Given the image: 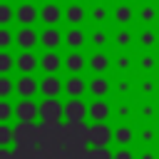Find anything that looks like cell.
<instances>
[{
	"mask_svg": "<svg viewBox=\"0 0 159 159\" xmlns=\"http://www.w3.org/2000/svg\"><path fill=\"white\" fill-rule=\"evenodd\" d=\"M40 2H62V0H40Z\"/></svg>",
	"mask_w": 159,
	"mask_h": 159,
	"instance_id": "cell-50",
	"label": "cell"
},
{
	"mask_svg": "<svg viewBox=\"0 0 159 159\" xmlns=\"http://www.w3.org/2000/svg\"><path fill=\"white\" fill-rule=\"evenodd\" d=\"M134 147V124H112V149Z\"/></svg>",
	"mask_w": 159,
	"mask_h": 159,
	"instance_id": "cell-33",
	"label": "cell"
},
{
	"mask_svg": "<svg viewBox=\"0 0 159 159\" xmlns=\"http://www.w3.org/2000/svg\"><path fill=\"white\" fill-rule=\"evenodd\" d=\"M15 75H37V50H12Z\"/></svg>",
	"mask_w": 159,
	"mask_h": 159,
	"instance_id": "cell-22",
	"label": "cell"
},
{
	"mask_svg": "<svg viewBox=\"0 0 159 159\" xmlns=\"http://www.w3.org/2000/svg\"><path fill=\"white\" fill-rule=\"evenodd\" d=\"M0 147H12V124L0 122Z\"/></svg>",
	"mask_w": 159,
	"mask_h": 159,
	"instance_id": "cell-43",
	"label": "cell"
},
{
	"mask_svg": "<svg viewBox=\"0 0 159 159\" xmlns=\"http://www.w3.org/2000/svg\"><path fill=\"white\" fill-rule=\"evenodd\" d=\"M37 119L62 122V97H42V99H37Z\"/></svg>",
	"mask_w": 159,
	"mask_h": 159,
	"instance_id": "cell-19",
	"label": "cell"
},
{
	"mask_svg": "<svg viewBox=\"0 0 159 159\" xmlns=\"http://www.w3.org/2000/svg\"><path fill=\"white\" fill-rule=\"evenodd\" d=\"M109 99H134V75H112Z\"/></svg>",
	"mask_w": 159,
	"mask_h": 159,
	"instance_id": "cell-23",
	"label": "cell"
},
{
	"mask_svg": "<svg viewBox=\"0 0 159 159\" xmlns=\"http://www.w3.org/2000/svg\"><path fill=\"white\" fill-rule=\"evenodd\" d=\"M134 159H159V147H134Z\"/></svg>",
	"mask_w": 159,
	"mask_h": 159,
	"instance_id": "cell-42",
	"label": "cell"
},
{
	"mask_svg": "<svg viewBox=\"0 0 159 159\" xmlns=\"http://www.w3.org/2000/svg\"><path fill=\"white\" fill-rule=\"evenodd\" d=\"M112 2H134V0H112Z\"/></svg>",
	"mask_w": 159,
	"mask_h": 159,
	"instance_id": "cell-49",
	"label": "cell"
},
{
	"mask_svg": "<svg viewBox=\"0 0 159 159\" xmlns=\"http://www.w3.org/2000/svg\"><path fill=\"white\" fill-rule=\"evenodd\" d=\"M0 2H15V0H0Z\"/></svg>",
	"mask_w": 159,
	"mask_h": 159,
	"instance_id": "cell-52",
	"label": "cell"
},
{
	"mask_svg": "<svg viewBox=\"0 0 159 159\" xmlns=\"http://www.w3.org/2000/svg\"><path fill=\"white\" fill-rule=\"evenodd\" d=\"M15 99H37V75H15Z\"/></svg>",
	"mask_w": 159,
	"mask_h": 159,
	"instance_id": "cell-26",
	"label": "cell"
},
{
	"mask_svg": "<svg viewBox=\"0 0 159 159\" xmlns=\"http://www.w3.org/2000/svg\"><path fill=\"white\" fill-rule=\"evenodd\" d=\"M112 159H134V147H119V149H112Z\"/></svg>",
	"mask_w": 159,
	"mask_h": 159,
	"instance_id": "cell-44",
	"label": "cell"
},
{
	"mask_svg": "<svg viewBox=\"0 0 159 159\" xmlns=\"http://www.w3.org/2000/svg\"><path fill=\"white\" fill-rule=\"evenodd\" d=\"M37 50H62V27H40Z\"/></svg>",
	"mask_w": 159,
	"mask_h": 159,
	"instance_id": "cell-29",
	"label": "cell"
},
{
	"mask_svg": "<svg viewBox=\"0 0 159 159\" xmlns=\"http://www.w3.org/2000/svg\"><path fill=\"white\" fill-rule=\"evenodd\" d=\"M37 27H62V2H37Z\"/></svg>",
	"mask_w": 159,
	"mask_h": 159,
	"instance_id": "cell-1",
	"label": "cell"
},
{
	"mask_svg": "<svg viewBox=\"0 0 159 159\" xmlns=\"http://www.w3.org/2000/svg\"><path fill=\"white\" fill-rule=\"evenodd\" d=\"M62 122H87V97H62Z\"/></svg>",
	"mask_w": 159,
	"mask_h": 159,
	"instance_id": "cell-12",
	"label": "cell"
},
{
	"mask_svg": "<svg viewBox=\"0 0 159 159\" xmlns=\"http://www.w3.org/2000/svg\"><path fill=\"white\" fill-rule=\"evenodd\" d=\"M84 2H112V0H84Z\"/></svg>",
	"mask_w": 159,
	"mask_h": 159,
	"instance_id": "cell-46",
	"label": "cell"
},
{
	"mask_svg": "<svg viewBox=\"0 0 159 159\" xmlns=\"http://www.w3.org/2000/svg\"><path fill=\"white\" fill-rule=\"evenodd\" d=\"M112 75H134V50L112 52Z\"/></svg>",
	"mask_w": 159,
	"mask_h": 159,
	"instance_id": "cell-32",
	"label": "cell"
},
{
	"mask_svg": "<svg viewBox=\"0 0 159 159\" xmlns=\"http://www.w3.org/2000/svg\"><path fill=\"white\" fill-rule=\"evenodd\" d=\"M0 122H5V124L15 122V117H12V99H0Z\"/></svg>",
	"mask_w": 159,
	"mask_h": 159,
	"instance_id": "cell-41",
	"label": "cell"
},
{
	"mask_svg": "<svg viewBox=\"0 0 159 159\" xmlns=\"http://www.w3.org/2000/svg\"><path fill=\"white\" fill-rule=\"evenodd\" d=\"M40 75H62V50H37Z\"/></svg>",
	"mask_w": 159,
	"mask_h": 159,
	"instance_id": "cell-7",
	"label": "cell"
},
{
	"mask_svg": "<svg viewBox=\"0 0 159 159\" xmlns=\"http://www.w3.org/2000/svg\"><path fill=\"white\" fill-rule=\"evenodd\" d=\"M159 122V99H134V124Z\"/></svg>",
	"mask_w": 159,
	"mask_h": 159,
	"instance_id": "cell-14",
	"label": "cell"
},
{
	"mask_svg": "<svg viewBox=\"0 0 159 159\" xmlns=\"http://www.w3.org/2000/svg\"><path fill=\"white\" fill-rule=\"evenodd\" d=\"M62 97H87V75H62Z\"/></svg>",
	"mask_w": 159,
	"mask_h": 159,
	"instance_id": "cell-18",
	"label": "cell"
},
{
	"mask_svg": "<svg viewBox=\"0 0 159 159\" xmlns=\"http://www.w3.org/2000/svg\"><path fill=\"white\" fill-rule=\"evenodd\" d=\"M87 2H62V27H84Z\"/></svg>",
	"mask_w": 159,
	"mask_h": 159,
	"instance_id": "cell-9",
	"label": "cell"
},
{
	"mask_svg": "<svg viewBox=\"0 0 159 159\" xmlns=\"http://www.w3.org/2000/svg\"><path fill=\"white\" fill-rule=\"evenodd\" d=\"M134 147H159V122L134 124Z\"/></svg>",
	"mask_w": 159,
	"mask_h": 159,
	"instance_id": "cell-15",
	"label": "cell"
},
{
	"mask_svg": "<svg viewBox=\"0 0 159 159\" xmlns=\"http://www.w3.org/2000/svg\"><path fill=\"white\" fill-rule=\"evenodd\" d=\"M112 75H87V99H109Z\"/></svg>",
	"mask_w": 159,
	"mask_h": 159,
	"instance_id": "cell-8",
	"label": "cell"
},
{
	"mask_svg": "<svg viewBox=\"0 0 159 159\" xmlns=\"http://www.w3.org/2000/svg\"><path fill=\"white\" fill-rule=\"evenodd\" d=\"M40 27H15V50H37Z\"/></svg>",
	"mask_w": 159,
	"mask_h": 159,
	"instance_id": "cell-34",
	"label": "cell"
},
{
	"mask_svg": "<svg viewBox=\"0 0 159 159\" xmlns=\"http://www.w3.org/2000/svg\"><path fill=\"white\" fill-rule=\"evenodd\" d=\"M109 12H112V27H134L137 25L134 2H109Z\"/></svg>",
	"mask_w": 159,
	"mask_h": 159,
	"instance_id": "cell-10",
	"label": "cell"
},
{
	"mask_svg": "<svg viewBox=\"0 0 159 159\" xmlns=\"http://www.w3.org/2000/svg\"><path fill=\"white\" fill-rule=\"evenodd\" d=\"M0 75H15V52L0 50Z\"/></svg>",
	"mask_w": 159,
	"mask_h": 159,
	"instance_id": "cell-36",
	"label": "cell"
},
{
	"mask_svg": "<svg viewBox=\"0 0 159 159\" xmlns=\"http://www.w3.org/2000/svg\"><path fill=\"white\" fill-rule=\"evenodd\" d=\"M0 27H15V10H12V2H0Z\"/></svg>",
	"mask_w": 159,
	"mask_h": 159,
	"instance_id": "cell-37",
	"label": "cell"
},
{
	"mask_svg": "<svg viewBox=\"0 0 159 159\" xmlns=\"http://www.w3.org/2000/svg\"><path fill=\"white\" fill-rule=\"evenodd\" d=\"M15 2H37V0H15Z\"/></svg>",
	"mask_w": 159,
	"mask_h": 159,
	"instance_id": "cell-48",
	"label": "cell"
},
{
	"mask_svg": "<svg viewBox=\"0 0 159 159\" xmlns=\"http://www.w3.org/2000/svg\"><path fill=\"white\" fill-rule=\"evenodd\" d=\"M15 122H37V99H12Z\"/></svg>",
	"mask_w": 159,
	"mask_h": 159,
	"instance_id": "cell-31",
	"label": "cell"
},
{
	"mask_svg": "<svg viewBox=\"0 0 159 159\" xmlns=\"http://www.w3.org/2000/svg\"><path fill=\"white\" fill-rule=\"evenodd\" d=\"M134 50H159V25H137Z\"/></svg>",
	"mask_w": 159,
	"mask_h": 159,
	"instance_id": "cell-13",
	"label": "cell"
},
{
	"mask_svg": "<svg viewBox=\"0 0 159 159\" xmlns=\"http://www.w3.org/2000/svg\"><path fill=\"white\" fill-rule=\"evenodd\" d=\"M134 27H112V52H127L134 50Z\"/></svg>",
	"mask_w": 159,
	"mask_h": 159,
	"instance_id": "cell-25",
	"label": "cell"
},
{
	"mask_svg": "<svg viewBox=\"0 0 159 159\" xmlns=\"http://www.w3.org/2000/svg\"><path fill=\"white\" fill-rule=\"evenodd\" d=\"M62 50L87 52V27H62Z\"/></svg>",
	"mask_w": 159,
	"mask_h": 159,
	"instance_id": "cell-17",
	"label": "cell"
},
{
	"mask_svg": "<svg viewBox=\"0 0 159 159\" xmlns=\"http://www.w3.org/2000/svg\"><path fill=\"white\" fill-rule=\"evenodd\" d=\"M82 159H112V147H102V149H97V147H87Z\"/></svg>",
	"mask_w": 159,
	"mask_h": 159,
	"instance_id": "cell-40",
	"label": "cell"
},
{
	"mask_svg": "<svg viewBox=\"0 0 159 159\" xmlns=\"http://www.w3.org/2000/svg\"><path fill=\"white\" fill-rule=\"evenodd\" d=\"M62 75H87V52L62 50Z\"/></svg>",
	"mask_w": 159,
	"mask_h": 159,
	"instance_id": "cell-11",
	"label": "cell"
},
{
	"mask_svg": "<svg viewBox=\"0 0 159 159\" xmlns=\"http://www.w3.org/2000/svg\"><path fill=\"white\" fill-rule=\"evenodd\" d=\"M112 124H134V99H112Z\"/></svg>",
	"mask_w": 159,
	"mask_h": 159,
	"instance_id": "cell-28",
	"label": "cell"
},
{
	"mask_svg": "<svg viewBox=\"0 0 159 159\" xmlns=\"http://www.w3.org/2000/svg\"><path fill=\"white\" fill-rule=\"evenodd\" d=\"M134 2H159V0H134Z\"/></svg>",
	"mask_w": 159,
	"mask_h": 159,
	"instance_id": "cell-47",
	"label": "cell"
},
{
	"mask_svg": "<svg viewBox=\"0 0 159 159\" xmlns=\"http://www.w3.org/2000/svg\"><path fill=\"white\" fill-rule=\"evenodd\" d=\"M84 27H112L109 2H87V20Z\"/></svg>",
	"mask_w": 159,
	"mask_h": 159,
	"instance_id": "cell-6",
	"label": "cell"
},
{
	"mask_svg": "<svg viewBox=\"0 0 159 159\" xmlns=\"http://www.w3.org/2000/svg\"><path fill=\"white\" fill-rule=\"evenodd\" d=\"M15 27H37V2H12Z\"/></svg>",
	"mask_w": 159,
	"mask_h": 159,
	"instance_id": "cell-16",
	"label": "cell"
},
{
	"mask_svg": "<svg viewBox=\"0 0 159 159\" xmlns=\"http://www.w3.org/2000/svg\"><path fill=\"white\" fill-rule=\"evenodd\" d=\"M62 2H82V0H62Z\"/></svg>",
	"mask_w": 159,
	"mask_h": 159,
	"instance_id": "cell-51",
	"label": "cell"
},
{
	"mask_svg": "<svg viewBox=\"0 0 159 159\" xmlns=\"http://www.w3.org/2000/svg\"><path fill=\"white\" fill-rule=\"evenodd\" d=\"M37 97H62V75H37Z\"/></svg>",
	"mask_w": 159,
	"mask_h": 159,
	"instance_id": "cell-27",
	"label": "cell"
},
{
	"mask_svg": "<svg viewBox=\"0 0 159 159\" xmlns=\"http://www.w3.org/2000/svg\"><path fill=\"white\" fill-rule=\"evenodd\" d=\"M134 99H159V75H134Z\"/></svg>",
	"mask_w": 159,
	"mask_h": 159,
	"instance_id": "cell-4",
	"label": "cell"
},
{
	"mask_svg": "<svg viewBox=\"0 0 159 159\" xmlns=\"http://www.w3.org/2000/svg\"><path fill=\"white\" fill-rule=\"evenodd\" d=\"M12 152H15V159H40L37 144H20V147H12Z\"/></svg>",
	"mask_w": 159,
	"mask_h": 159,
	"instance_id": "cell-38",
	"label": "cell"
},
{
	"mask_svg": "<svg viewBox=\"0 0 159 159\" xmlns=\"http://www.w3.org/2000/svg\"><path fill=\"white\" fill-rule=\"evenodd\" d=\"M37 144V122H12V147Z\"/></svg>",
	"mask_w": 159,
	"mask_h": 159,
	"instance_id": "cell-20",
	"label": "cell"
},
{
	"mask_svg": "<svg viewBox=\"0 0 159 159\" xmlns=\"http://www.w3.org/2000/svg\"><path fill=\"white\" fill-rule=\"evenodd\" d=\"M87 50H112V27H87Z\"/></svg>",
	"mask_w": 159,
	"mask_h": 159,
	"instance_id": "cell-24",
	"label": "cell"
},
{
	"mask_svg": "<svg viewBox=\"0 0 159 159\" xmlns=\"http://www.w3.org/2000/svg\"><path fill=\"white\" fill-rule=\"evenodd\" d=\"M137 25H159V2H134Z\"/></svg>",
	"mask_w": 159,
	"mask_h": 159,
	"instance_id": "cell-30",
	"label": "cell"
},
{
	"mask_svg": "<svg viewBox=\"0 0 159 159\" xmlns=\"http://www.w3.org/2000/svg\"><path fill=\"white\" fill-rule=\"evenodd\" d=\"M0 159H15L12 147H0Z\"/></svg>",
	"mask_w": 159,
	"mask_h": 159,
	"instance_id": "cell-45",
	"label": "cell"
},
{
	"mask_svg": "<svg viewBox=\"0 0 159 159\" xmlns=\"http://www.w3.org/2000/svg\"><path fill=\"white\" fill-rule=\"evenodd\" d=\"M0 50H15V27H0Z\"/></svg>",
	"mask_w": 159,
	"mask_h": 159,
	"instance_id": "cell-39",
	"label": "cell"
},
{
	"mask_svg": "<svg viewBox=\"0 0 159 159\" xmlns=\"http://www.w3.org/2000/svg\"><path fill=\"white\" fill-rule=\"evenodd\" d=\"M134 75H159V50H134Z\"/></svg>",
	"mask_w": 159,
	"mask_h": 159,
	"instance_id": "cell-3",
	"label": "cell"
},
{
	"mask_svg": "<svg viewBox=\"0 0 159 159\" xmlns=\"http://www.w3.org/2000/svg\"><path fill=\"white\" fill-rule=\"evenodd\" d=\"M87 122H112V99H87Z\"/></svg>",
	"mask_w": 159,
	"mask_h": 159,
	"instance_id": "cell-21",
	"label": "cell"
},
{
	"mask_svg": "<svg viewBox=\"0 0 159 159\" xmlns=\"http://www.w3.org/2000/svg\"><path fill=\"white\" fill-rule=\"evenodd\" d=\"M87 75H112V50H87Z\"/></svg>",
	"mask_w": 159,
	"mask_h": 159,
	"instance_id": "cell-2",
	"label": "cell"
},
{
	"mask_svg": "<svg viewBox=\"0 0 159 159\" xmlns=\"http://www.w3.org/2000/svg\"><path fill=\"white\" fill-rule=\"evenodd\" d=\"M87 147H112V122H87Z\"/></svg>",
	"mask_w": 159,
	"mask_h": 159,
	"instance_id": "cell-5",
	"label": "cell"
},
{
	"mask_svg": "<svg viewBox=\"0 0 159 159\" xmlns=\"http://www.w3.org/2000/svg\"><path fill=\"white\" fill-rule=\"evenodd\" d=\"M0 99H15V75H0Z\"/></svg>",
	"mask_w": 159,
	"mask_h": 159,
	"instance_id": "cell-35",
	"label": "cell"
}]
</instances>
